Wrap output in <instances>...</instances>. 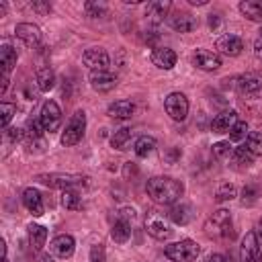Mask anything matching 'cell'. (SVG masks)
<instances>
[{
  "label": "cell",
  "instance_id": "11",
  "mask_svg": "<svg viewBox=\"0 0 262 262\" xmlns=\"http://www.w3.org/2000/svg\"><path fill=\"white\" fill-rule=\"evenodd\" d=\"M82 61H84V66H88L92 72H104V70L108 68V63H111L108 53H106L102 47H90V49H86L84 55H82Z\"/></svg>",
  "mask_w": 262,
  "mask_h": 262
},
{
  "label": "cell",
  "instance_id": "24",
  "mask_svg": "<svg viewBox=\"0 0 262 262\" xmlns=\"http://www.w3.org/2000/svg\"><path fill=\"white\" fill-rule=\"evenodd\" d=\"M168 10H170V2H168V0L149 2L147 8H145V16H147V20H151V23L158 25V23L164 20V16L168 14Z\"/></svg>",
  "mask_w": 262,
  "mask_h": 262
},
{
  "label": "cell",
  "instance_id": "25",
  "mask_svg": "<svg viewBox=\"0 0 262 262\" xmlns=\"http://www.w3.org/2000/svg\"><path fill=\"white\" fill-rule=\"evenodd\" d=\"M35 80H37V86L41 92H49L53 86H55V74L49 66H41L37 68V74H35Z\"/></svg>",
  "mask_w": 262,
  "mask_h": 262
},
{
  "label": "cell",
  "instance_id": "44",
  "mask_svg": "<svg viewBox=\"0 0 262 262\" xmlns=\"http://www.w3.org/2000/svg\"><path fill=\"white\" fill-rule=\"evenodd\" d=\"M6 137H8V139H12V141H16V139H20V137H23V131H20V129H16V127L6 129Z\"/></svg>",
  "mask_w": 262,
  "mask_h": 262
},
{
  "label": "cell",
  "instance_id": "43",
  "mask_svg": "<svg viewBox=\"0 0 262 262\" xmlns=\"http://www.w3.org/2000/svg\"><path fill=\"white\" fill-rule=\"evenodd\" d=\"M254 53H256L258 59H262V29H260V33H258V37L254 41Z\"/></svg>",
  "mask_w": 262,
  "mask_h": 262
},
{
  "label": "cell",
  "instance_id": "16",
  "mask_svg": "<svg viewBox=\"0 0 262 262\" xmlns=\"http://www.w3.org/2000/svg\"><path fill=\"white\" fill-rule=\"evenodd\" d=\"M88 80H90V86L96 92H108V90H113L117 86V76H113L108 70H104V72H90Z\"/></svg>",
  "mask_w": 262,
  "mask_h": 262
},
{
  "label": "cell",
  "instance_id": "23",
  "mask_svg": "<svg viewBox=\"0 0 262 262\" xmlns=\"http://www.w3.org/2000/svg\"><path fill=\"white\" fill-rule=\"evenodd\" d=\"M108 117L111 119H131V115L135 113V104L131 100H115L108 104Z\"/></svg>",
  "mask_w": 262,
  "mask_h": 262
},
{
  "label": "cell",
  "instance_id": "31",
  "mask_svg": "<svg viewBox=\"0 0 262 262\" xmlns=\"http://www.w3.org/2000/svg\"><path fill=\"white\" fill-rule=\"evenodd\" d=\"M154 147H156V139L149 137V135L137 137V141H135V145H133V149H135V154H137L139 158H145L147 154H151Z\"/></svg>",
  "mask_w": 262,
  "mask_h": 262
},
{
  "label": "cell",
  "instance_id": "3",
  "mask_svg": "<svg viewBox=\"0 0 262 262\" xmlns=\"http://www.w3.org/2000/svg\"><path fill=\"white\" fill-rule=\"evenodd\" d=\"M39 182H43L45 186H51V188H61V190H76L78 186H84L86 184V176H80V174H61V172H53V174H41L37 176Z\"/></svg>",
  "mask_w": 262,
  "mask_h": 262
},
{
  "label": "cell",
  "instance_id": "7",
  "mask_svg": "<svg viewBox=\"0 0 262 262\" xmlns=\"http://www.w3.org/2000/svg\"><path fill=\"white\" fill-rule=\"evenodd\" d=\"M39 121L43 125V129L47 133H53L59 129L61 125V111L57 106L55 100H45L43 106H41V113H39Z\"/></svg>",
  "mask_w": 262,
  "mask_h": 262
},
{
  "label": "cell",
  "instance_id": "33",
  "mask_svg": "<svg viewBox=\"0 0 262 262\" xmlns=\"http://www.w3.org/2000/svg\"><path fill=\"white\" fill-rule=\"evenodd\" d=\"M231 160H233V164H237V166H250V164H254V154H252L246 145H244V147H233Z\"/></svg>",
  "mask_w": 262,
  "mask_h": 262
},
{
  "label": "cell",
  "instance_id": "29",
  "mask_svg": "<svg viewBox=\"0 0 262 262\" xmlns=\"http://www.w3.org/2000/svg\"><path fill=\"white\" fill-rule=\"evenodd\" d=\"M45 133V129H43V125H41V121L39 119H29L27 121V125H25V137L31 141V143H35V141H39L41 139V135Z\"/></svg>",
  "mask_w": 262,
  "mask_h": 262
},
{
  "label": "cell",
  "instance_id": "41",
  "mask_svg": "<svg viewBox=\"0 0 262 262\" xmlns=\"http://www.w3.org/2000/svg\"><path fill=\"white\" fill-rule=\"evenodd\" d=\"M256 194H258V190L254 186H244V190H242V203L244 205H252L256 201Z\"/></svg>",
  "mask_w": 262,
  "mask_h": 262
},
{
  "label": "cell",
  "instance_id": "36",
  "mask_svg": "<svg viewBox=\"0 0 262 262\" xmlns=\"http://www.w3.org/2000/svg\"><path fill=\"white\" fill-rule=\"evenodd\" d=\"M233 196H235V186L231 182H221L219 188H217V192H215V199L219 203H223V201H231Z\"/></svg>",
  "mask_w": 262,
  "mask_h": 262
},
{
  "label": "cell",
  "instance_id": "28",
  "mask_svg": "<svg viewBox=\"0 0 262 262\" xmlns=\"http://www.w3.org/2000/svg\"><path fill=\"white\" fill-rule=\"evenodd\" d=\"M111 237L117 244H125L131 237V223L129 221H123V219H117L113 223V227H111Z\"/></svg>",
  "mask_w": 262,
  "mask_h": 262
},
{
  "label": "cell",
  "instance_id": "22",
  "mask_svg": "<svg viewBox=\"0 0 262 262\" xmlns=\"http://www.w3.org/2000/svg\"><path fill=\"white\" fill-rule=\"evenodd\" d=\"M168 219L176 225H186L192 219V207L188 203H174L168 213Z\"/></svg>",
  "mask_w": 262,
  "mask_h": 262
},
{
  "label": "cell",
  "instance_id": "5",
  "mask_svg": "<svg viewBox=\"0 0 262 262\" xmlns=\"http://www.w3.org/2000/svg\"><path fill=\"white\" fill-rule=\"evenodd\" d=\"M145 229L154 239H168L172 229H170V219L168 215L160 211H147L145 213Z\"/></svg>",
  "mask_w": 262,
  "mask_h": 262
},
{
  "label": "cell",
  "instance_id": "30",
  "mask_svg": "<svg viewBox=\"0 0 262 262\" xmlns=\"http://www.w3.org/2000/svg\"><path fill=\"white\" fill-rule=\"evenodd\" d=\"M131 135H133V131H131L129 127H121V129L115 131V135L111 137V145H113L115 149H127V143L131 141Z\"/></svg>",
  "mask_w": 262,
  "mask_h": 262
},
{
  "label": "cell",
  "instance_id": "49",
  "mask_svg": "<svg viewBox=\"0 0 262 262\" xmlns=\"http://www.w3.org/2000/svg\"><path fill=\"white\" fill-rule=\"evenodd\" d=\"M188 4H192V6H203V4H207V0H188Z\"/></svg>",
  "mask_w": 262,
  "mask_h": 262
},
{
  "label": "cell",
  "instance_id": "8",
  "mask_svg": "<svg viewBox=\"0 0 262 262\" xmlns=\"http://www.w3.org/2000/svg\"><path fill=\"white\" fill-rule=\"evenodd\" d=\"M164 108L174 121H184L188 115V98L182 92H170L164 100Z\"/></svg>",
  "mask_w": 262,
  "mask_h": 262
},
{
  "label": "cell",
  "instance_id": "38",
  "mask_svg": "<svg viewBox=\"0 0 262 262\" xmlns=\"http://www.w3.org/2000/svg\"><path fill=\"white\" fill-rule=\"evenodd\" d=\"M246 135H248V123L237 119V123H235V125L231 127V131H229V139L239 141V139H244Z\"/></svg>",
  "mask_w": 262,
  "mask_h": 262
},
{
  "label": "cell",
  "instance_id": "46",
  "mask_svg": "<svg viewBox=\"0 0 262 262\" xmlns=\"http://www.w3.org/2000/svg\"><path fill=\"white\" fill-rule=\"evenodd\" d=\"M53 258H55V256H53L51 252H47V254H41V256L37 258V262H55Z\"/></svg>",
  "mask_w": 262,
  "mask_h": 262
},
{
  "label": "cell",
  "instance_id": "9",
  "mask_svg": "<svg viewBox=\"0 0 262 262\" xmlns=\"http://www.w3.org/2000/svg\"><path fill=\"white\" fill-rule=\"evenodd\" d=\"M239 258H242V262H262V248H260V242L254 231H248L242 237Z\"/></svg>",
  "mask_w": 262,
  "mask_h": 262
},
{
  "label": "cell",
  "instance_id": "48",
  "mask_svg": "<svg viewBox=\"0 0 262 262\" xmlns=\"http://www.w3.org/2000/svg\"><path fill=\"white\" fill-rule=\"evenodd\" d=\"M33 8L35 10H41V12H49L51 10V6H47V4H33Z\"/></svg>",
  "mask_w": 262,
  "mask_h": 262
},
{
  "label": "cell",
  "instance_id": "27",
  "mask_svg": "<svg viewBox=\"0 0 262 262\" xmlns=\"http://www.w3.org/2000/svg\"><path fill=\"white\" fill-rule=\"evenodd\" d=\"M239 12L250 20H262V0H244V2H239Z\"/></svg>",
  "mask_w": 262,
  "mask_h": 262
},
{
  "label": "cell",
  "instance_id": "10",
  "mask_svg": "<svg viewBox=\"0 0 262 262\" xmlns=\"http://www.w3.org/2000/svg\"><path fill=\"white\" fill-rule=\"evenodd\" d=\"M16 37L29 47V49H37L41 47V41H43V35H41V29L33 23H18L16 29H14Z\"/></svg>",
  "mask_w": 262,
  "mask_h": 262
},
{
  "label": "cell",
  "instance_id": "47",
  "mask_svg": "<svg viewBox=\"0 0 262 262\" xmlns=\"http://www.w3.org/2000/svg\"><path fill=\"white\" fill-rule=\"evenodd\" d=\"M256 237H258V242H260V246H262V219L258 221V225H256Z\"/></svg>",
  "mask_w": 262,
  "mask_h": 262
},
{
  "label": "cell",
  "instance_id": "34",
  "mask_svg": "<svg viewBox=\"0 0 262 262\" xmlns=\"http://www.w3.org/2000/svg\"><path fill=\"white\" fill-rule=\"evenodd\" d=\"M14 113H16V106L12 104V102H2L0 104V127L6 131L8 129V125H10V121H12V117H14Z\"/></svg>",
  "mask_w": 262,
  "mask_h": 262
},
{
  "label": "cell",
  "instance_id": "35",
  "mask_svg": "<svg viewBox=\"0 0 262 262\" xmlns=\"http://www.w3.org/2000/svg\"><path fill=\"white\" fill-rule=\"evenodd\" d=\"M246 147H248L254 156H262V131H252V133H248Z\"/></svg>",
  "mask_w": 262,
  "mask_h": 262
},
{
  "label": "cell",
  "instance_id": "20",
  "mask_svg": "<svg viewBox=\"0 0 262 262\" xmlns=\"http://www.w3.org/2000/svg\"><path fill=\"white\" fill-rule=\"evenodd\" d=\"M23 205L27 207V211L35 217H41L43 215V199H41V192L37 188H25L23 192Z\"/></svg>",
  "mask_w": 262,
  "mask_h": 262
},
{
  "label": "cell",
  "instance_id": "45",
  "mask_svg": "<svg viewBox=\"0 0 262 262\" xmlns=\"http://www.w3.org/2000/svg\"><path fill=\"white\" fill-rule=\"evenodd\" d=\"M205 262H227V258H225L223 254H211Z\"/></svg>",
  "mask_w": 262,
  "mask_h": 262
},
{
  "label": "cell",
  "instance_id": "15",
  "mask_svg": "<svg viewBox=\"0 0 262 262\" xmlns=\"http://www.w3.org/2000/svg\"><path fill=\"white\" fill-rule=\"evenodd\" d=\"M16 51L10 47V45H2L0 47V66H2V92L6 90V84H8V76L12 72V68L16 66Z\"/></svg>",
  "mask_w": 262,
  "mask_h": 262
},
{
  "label": "cell",
  "instance_id": "42",
  "mask_svg": "<svg viewBox=\"0 0 262 262\" xmlns=\"http://www.w3.org/2000/svg\"><path fill=\"white\" fill-rule=\"evenodd\" d=\"M117 219H123V221H133L135 219V211L131 209V207H123V209H119V217Z\"/></svg>",
  "mask_w": 262,
  "mask_h": 262
},
{
  "label": "cell",
  "instance_id": "32",
  "mask_svg": "<svg viewBox=\"0 0 262 262\" xmlns=\"http://www.w3.org/2000/svg\"><path fill=\"white\" fill-rule=\"evenodd\" d=\"M61 205L70 211H78V209H82V196L78 194V190H63L61 192Z\"/></svg>",
  "mask_w": 262,
  "mask_h": 262
},
{
  "label": "cell",
  "instance_id": "1",
  "mask_svg": "<svg viewBox=\"0 0 262 262\" xmlns=\"http://www.w3.org/2000/svg\"><path fill=\"white\" fill-rule=\"evenodd\" d=\"M145 190H147V194L151 196L154 203L174 205V203L180 201V196L184 192V186H182V182H178L170 176H154V178L147 180Z\"/></svg>",
  "mask_w": 262,
  "mask_h": 262
},
{
  "label": "cell",
  "instance_id": "19",
  "mask_svg": "<svg viewBox=\"0 0 262 262\" xmlns=\"http://www.w3.org/2000/svg\"><path fill=\"white\" fill-rule=\"evenodd\" d=\"M151 63L160 70H172L176 66V53L170 47H158L151 53Z\"/></svg>",
  "mask_w": 262,
  "mask_h": 262
},
{
  "label": "cell",
  "instance_id": "13",
  "mask_svg": "<svg viewBox=\"0 0 262 262\" xmlns=\"http://www.w3.org/2000/svg\"><path fill=\"white\" fill-rule=\"evenodd\" d=\"M215 49H217V55L221 53V55H227V57H235V55L242 53L244 41H242L237 35H229V33H227V35H223V37L217 39Z\"/></svg>",
  "mask_w": 262,
  "mask_h": 262
},
{
  "label": "cell",
  "instance_id": "17",
  "mask_svg": "<svg viewBox=\"0 0 262 262\" xmlns=\"http://www.w3.org/2000/svg\"><path fill=\"white\" fill-rule=\"evenodd\" d=\"M235 123H237V113L235 111H223L211 121V131L213 133H229Z\"/></svg>",
  "mask_w": 262,
  "mask_h": 262
},
{
  "label": "cell",
  "instance_id": "12",
  "mask_svg": "<svg viewBox=\"0 0 262 262\" xmlns=\"http://www.w3.org/2000/svg\"><path fill=\"white\" fill-rule=\"evenodd\" d=\"M74 248H76V242H74V237L70 233H59L49 242V252L55 258H61V260L70 258L74 254Z\"/></svg>",
  "mask_w": 262,
  "mask_h": 262
},
{
  "label": "cell",
  "instance_id": "4",
  "mask_svg": "<svg viewBox=\"0 0 262 262\" xmlns=\"http://www.w3.org/2000/svg\"><path fill=\"white\" fill-rule=\"evenodd\" d=\"M84 131H86V113L84 111H76L70 117L63 133H61V143L68 145V147L70 145H76L84 137Z\"/></svg>",
  "mask_w": 262,
  "mask_h": 262
},
{
  "label": "cell",
  "instance_id": "37",
  "mask_svg": "<svg viewBox=\"0 0 262 262\" xmlns=\"http://www.w3.org/2000/svg\"><path fill=\"white\" fill-rule=\"evenodd\" d=\"M231 154H233V147L229 145V141H219V143L213 145V156H215L217 160L231 158Z\"/></svg>",
  "mask_w": 262,
  "mask_h": 262
},
{
  "label": "cell",
  "instance_id": "39",
  "mask_svg": "<svg viewBox=\"0 0 262 262\" xmlns=\"http://www.w3.org/2000/svg\"><path fill=\"white\" fill-rule=\"evenodd\" d=\"M86 12H88V16H92V18H96V16H100L104 10H106V6L104 4H98V2H86Z\"/></svg>",
  "mask_w": 262,
  "mask_h": 262
},
{
  "label": "cell",
  "instance_id": "6",
  "mask_svg": "<svg viewBox=\"0 0 262 262\" xmlns=\"http://www.w3.org/2000/svg\"><path fill=\"white\" fill-rule=\"evenodd\" d=\"M209 235H219V237H233V227H231V215L225 209L215 211L205 225Z\"/></svg>",
  "mask_w": 262,
  "mask_h": 262
},
{
  "label": "cell",
  "instance_id": "40",
  "mask_svg": "<svg viewBox=\"0 0 262 262\" xmlns=\"http://www.w3.org/2000/svg\"><path fill=\"white\" fill-rule=\"evenodd\" d=\"M90 262H104V246L94 244L90 248Z\"/></svg>",
  "mask_w": 262,
  "mask_h": 262
},
{
  "label": "cell",
  "instance_id": "18",
  "mask_svg": "<svg viewBox=\"0 0 262 262\" xmlns=\"http://www.w3.org/2000/svg\"><path fill=\"white\" fill-rule=\"evenodd\" d=\"M170 27L178 33H190L196 29V16H192L190 12H174L170 16Z\"/></svg>",
  "mask_w": 262,
  "mask_h": 262
},
{
  "label": "cell",
  "instance_id": "2",
  "mask_svg": "<svg viewBox=\"0 0 262 262\" xmlns=\"http://www.w3.org/2000/svg\"><path fill=\"white\" fill-rule=\"evenodd\" d=\"M164 254L170 262H194L196 256L201 254V248L192 239H180V242L166 246Z\"/></svg>",
  "mask_w": 262,
  "mask_h": 262
},
{
  "label": "cell",
  "instance_id": "14",
  "mask_svg": "<svg viewBox=\"0 0 262 262\" xmlns=\"http://www.w3.org/2000/svg\"><path fill=\"white\" fill-rule=\"evenodd\" d=\"M192 63H194L199 70L215 72V70H219V66H221V57H219L215 51L196 49V51H194V55H192Z\"/></svg>",
  "mask_w": 262,
  "mask_h": 262
},
{
  "label": "cell",
  "instance_id": "26",
  "mask_svg": "<svg viewBox=\"0 0 262 262\" xmlns=\"http://www.w3.org/2000/svg\"><path fill=\"white\" fill-rule=\"evenodd\" d=\"M45 239H47V229L43 225H37V223H31L29 225V244L35 252H39L43 246H45Z\"/></svg>",
  "mask_w": 262,
  "mask_h": 262
},
{
  "label": "cell",
  "instance_id": "21",
  "mask_svg": "<svg viewBox=\"0 0 262 262\" xmlns=\"http://www.w3.org/2000/svg\"><path fill=\"white\" fill-rule=\"evenodd\" d=\"M233 86L239 94H256L260 88H262V80L254 74H246V76H239V78H233Z\"/></svg>",
  "mask_w": 262,
  "mask_h": 262
}]
</instances>
